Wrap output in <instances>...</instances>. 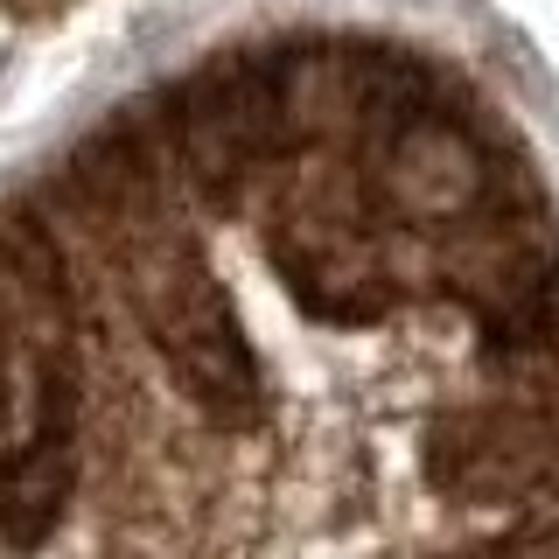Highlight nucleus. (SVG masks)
Here are the masks:
<instances>
[{
    "label": "nucleus",
    "mask_w": 559,
    "mask_h": 559,
    "mask_svg": "<svg viewBox=\"0 0 559 559\" xmlns=\"http://www.w3.org/2000/svg\"><path fill=\"white\" fill-rule=\"evenodd\" d=\"M112 266H119L133 322L162 349L168 378L182 384L189 406L210 413L217 427H259V413H266L259 349L245 343L231 294L210 266L203 238L182 224V210L112 238Z\"/></svg>",
    "instance_id": "nucleus-1"
},
{
    "label": "nucleus",
    "mask_w": 559,
    "mask_h": 559,
    "mask_svg": "<svg viewBox=\"0 0 559 559\" xmlns=\"http://www.w3.org/2000/svg\"><path fill=\"white\" fill-rule=\"evenodd\" d=\"M419 468L462 511H497L559 483V413L532 399H468L427 419Z\"/></svg>",
    "instance_id": "nucleus-4"
},
{
    "label": "nucleus",
    "mask_w": 559,
    "mask_h": 559,
    "mask_svg": "<svg viewBox=\"0 0 559 559\" xmlns=\"http://www.w3.org/2000/svg\"><path fill=\"white\" fill-rule=\"evenodd\" d=\"M78 399H84L78 349H63L35 378V413L22 441L0 454V538L22 552L57 532L70 489H78Z\"/></svg>",
    "instance_id": "nucleus-5"
},
{
    "label": "nucleus",
    "mask_w": 559,
    "mask_h": 559,
    "mask_svg": "<svg viewBox=\"0 0 559 559\" xmlns=\"http://www.w3.org/2000/svg\"><path fill=\"white\" fill-rule=\"evenodd\" d=\"M162 127L175 147L182 189L210 210H245L287 162L308 154L301 84H294V49H231L168 84Z\"/></svg>",
    "instance_id": "nucleus-2"
},
{
    "label": "nucleus",
    "mask_w": 559,
    "mask_h": 559,
    "mask_svg": "<svg viewBox=\"0 0 559 559\" xmlns=\"http://www.w3.org/2000/svg\"><path fill=\"white\" fill-rule=\"evenodd\" d=\"M378 210L364 203L357 175H294L266 197V259L287 280L301 314L336 329H371L399 301V266Z\"/></svg>",
    "instance_id": "nucleus-3"
}]
</instances>
